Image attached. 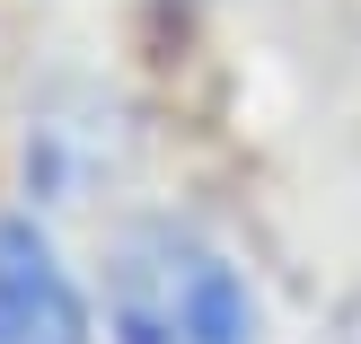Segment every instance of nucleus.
Masks as SVG:
<instances>
[{"mask_svg": "<svg viewBox=\"0 0 361 344\" xmlns=\"http://www.w3.org/2000/svg\"><path fill=\"white\" fill-rule=\"evenodd\" d=\"M115 344H256V292L221 247L185 230H141L106 283Z\"/></svg>", "mask_w": 361, "mask_h": 344, "instance_id": "1", "label": "nucleus"}, {"mask_svg": "<svg viewBox=\"0 0 361 344\" xmlns=\"http://www.w3.org/2000/svg\"><path fill=\"white\" fill-rule=\"evenodd\" d=\"M0 344H88V300L35 221H0Z\"/></svg>", "mask_w": 361, "mask_h": 344, "instance_id": "2", "label": "nucleus"}]
</instances>
